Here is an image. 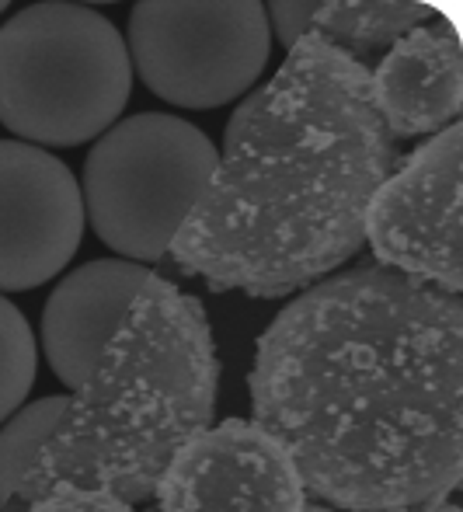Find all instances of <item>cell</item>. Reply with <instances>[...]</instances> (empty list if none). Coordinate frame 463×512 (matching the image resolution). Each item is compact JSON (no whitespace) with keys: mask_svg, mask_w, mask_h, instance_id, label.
Wrapping results in <instances>:
<instances>
[{"mask_svg":"<svg viewBox=\"0 0 463 512\" xmlns=\"http://www.w3.org/2000/svg\"><path fill=\"white\" fill-rule=\"evenodd\" d=\"M460 297L363 265L296 297L258 338L255 422L303 488L349 512L443 502L463 474Z\"/></svg>","mask_w":463,"mask_h":512,"instance_id":"6da1fadb","label":"cell"},{"mask_svg":"<svg viewBox=\"0 0 463 512\" xmlns=\"http://www.w3.org/2000/svg\"><path fill=\"white\" fill-rule=\"evenodd\" d=\"M370 70L303 35L237 105L206 192L168 255L220 290L282 297L363 248V216L394 171Z\"/></svg>","mask_w":463,"mask_h":512,"instance_id":"7a4b0ae2","label":"cell"},{"mask_svg":"<svg viewBox=\"0 0 463 512\" xmlns=\"http://www.w3.org/2000/svg\"><path fill=\"white\" fill-rule=\"evenodd\" d=\"M216 384L220 359L206 310L150 276L0 512H25L67 485L108 492L126 506L150 499L178 446L213 425Z\"/></svg>","mask_w":463,"mask_h":512,"instance_id":"3957f363","label":"cell"},{"mask_svg":"<svg viewBox=\"0 0 463 512\" xmlns=\"http://www.w3.org/2000/svg\"><path fill=\"white\" fill-rule=\"evenodd\" d=\"M133 95L126 39L105 14L35 4L0 28V122L32 147H77L119 122Z\"/></svg>","mask_w":463,"mask_h":512,"instance_id":"277c9868","label":"cell"},{"mask_svg":"<svg viewBox=\"0 0 463 512\" xmlns=\"http://www.w3.org/2000/svg\"><path fill=\"white\" fill-rule=\"evenodd\" d=\"M220 161L206 133L178 115L140 112L98 136L81 203L94 234L126 262L154 265L175 244Z\"/></svg>","mask_w":463,"mask_h":512,"instance_id":"5b68a950","label":"cell"},{"mask_svg":"<svg viewBox=\"0 0 463 512\" xmlns=\"http://www.w3.org/2000/svg\"><path fill=\"white\" fill-rule=\"evenodd\" d=\"M129 63L161 102L220 108L244 98L272 56L265 4L147 0L129 14Z\"/></svg>","mask_w":463,"mask_h":512,"instance_id":"8992f818","label":"cell"},{"mask_svg":"<svg viewBox=\"0 0 463 512\" xmlns=\"http://www.w3.org/2000/svg\"><path fill=\"white\" fill-rule=\"evenodd\" d=\"M460 168L463 133L450 126L390 171L363 216V241H370L380 269L401 272L450 297L463 290Z\"/></svg>","mask_w":463,"mask_h":512,"instance_id":"52a82bcc","label":"cell"},{"mask_svg":"<svg viewBox=\"0 0 463 512\" xmlns=\"http://www.w3.org/2000/svg\"><path fill=\"white\" fill-rule=\"evenodd\" d=\"M161 512H303L289 450L258 422L227 418L178 446L157 481Z\"/></svg>","mask_w":463,"mask_h":512,"instance_id":"ba28073f","label":"cell"},{"mask_svg":"<svg viewBox=\"0 0 463 512\" xmlns=\"http://www.w3.org/2000/svg\"><path fill=\"white\" fill-rule=\"evenodd\" d=\"M84 237L81 182L49 150L0 140V293L56 279Z\"/></svg>","mask_w":463,"mask_h":512,"instance_id":"9c48e42d","label":"cell"},{"mask_svg":"<svg viewBox=\"0 0 463 512\" xmlns=\"http://www.w3.org/2000/svg\"><path fill=\"white\" fill-rule=\"evenodd\" d=\"M147 279V265L126 258H98L67 272L49 293L42 310V352L49 359V370L70 391L84 384L105 345L126 324Z\"/></svg>","mask_w":463,"mask_h":512,"instance_id":"30bf717a","label":"cell"},{"mask_svg":"<svg viewBox=\"0 0 463 512\" xmlns=\"http://www.w3.org/2000/svg\"><path fill=\"white\" fill-rule=\"evenodd\" d=\"M370 98L390 136L443 133L460 115L463 63L450 21L411 28L370 74Z\"/></svg>","mask_w":463,"mask_h":512,"instance_id":"8fae6325","label":"cell"},{"mask_svg":"<svg viewBox=\"0 0 463 512\" xmlns=\"http://www.w3.org/2000/svg\"><path fill=\"white\" fill-rule=\"evenodd\" d=\"M269 28L286 49H293L303 35L328 42L331 49L363 63L376 49L394 46L397 39L429 18L422 4H380V0H328V4H272L265 7Z\"/></svg>","mask_w":463,"mask_h":512,"instance_id":"7c38bea8","label":"cell"},{"mask_svg":"<svg viewBox=\"0 0 463 512\" xmlns=\"http://www.w3.org/2000/svg\"><path fill=\"white\" fill-rule=\"evenodd\" d=\"M63 408H67V398L53 394V398L21 405L0 425V506H7L18 495L21 481L28 478L42 446L49 443L53 429L60 425Z\"/></svg>","mask_w":463,"mask_h":512,"instance_id":"4fadbf2b","label":"cell"},{"mask_svg":"<svg viewBox=\"0 0 463 512\" xmlns=\"http://www.w3.org/2000/svg\"><path fill=\"white\" fill-rule=\"evenodd\" d=\"M39 370V345L32 324L18 307L0 297V425L25 405Z\"/></svg>","mask_w":463,"mask_h":512,"instance_id":"5bb4252c","label":"cell"},{"mask_svg":"<svg viewBox=\"0 0 463 512\" xmlns=\"http://www.w3.org/2000/svg\"><path fill=\"white\" fill-rule=\"evenodd\" d=\"M25 512H133L122 499L108 492H91V488H53L49 495H42L39 502H32Z\"/></svg>","mask_w":463,"mask_h":512,"instance_id":"9a60e30c","label":"cell"},{"mask_svg":"<svg viewBox=\"0 0 463 512\" xmlns=\"http://www.w3.org/2000/svg\"><path fill=\"white\" fill-rule=\"evenodd\" d=\"M404 512H460V506H446V502H436V506H422V509H404Z\"/></svg>","mask_w":463,"mask_h":512,"instance_id":"2e32d148","label":"cell"},{"mask_svg":"<svg viewBox=\"0 0 463 512\" xmlns=\"http://www.w3.org/2000/svg\"><path fill=\"white\" fill-rule=\"evenodd\" d=\"M303 512H338V509H328V506H303Z\"/></svg>","mask_w":463,"mask_h":512,"instance_id":"e0dca14e","label":"cell"},{"mask_svg":"<svg viewBox=\"0 0 463 512\" xmlns=\"http://www.w3.org/2000/svg\"><path fill=\"white\" fill-rule=\"evenodd\" d=\"M0 14H4V4H0Z\"/></svg>","mask_w":463,"mask_h":512,"instance_id":"ac0fdd59","label":"cell"}]
</instances>
